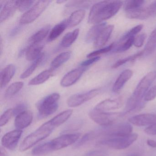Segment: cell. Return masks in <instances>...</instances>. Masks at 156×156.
Here are the masks:
<instances>
[{"mask_svg":"<svg viewBox=\"0 0 156 156\" xmlns=\"http://www.w3.org/2000/svg\"><path fill=\"white\" fill-rule=\"evenodd\" d=\"M123 4L120 1H105L94 4L90 10L88 22L99 24L115 16Z\"/></svg>","mask_w":156,"mask_h":156,"instance_id":"6da1fadb","label":"cell"},{"mask_svg":"<svg viewBox=\"0 0 156 156\" xmlns=\"http://www.w3.org/2000/svg\"><path fill=\"white\" fill-rule=\"evenodd\" d=\"M156 78V71H152L148 73L141 79L135 88L133 94L128 100L126 105V112H136L144 107L142 99L144 98L149 88Z\"/></svg>","mask_w":156,"mask_h":156,"instance_id":"7a4b0ae2","label":"cell"},{"mask_svg":"<svg viewBox=\"0 0 156 156\" xmlns=\"http://www.w3.org/2000/svg\"><path fill=\"white\" fill-rule=\"evenodd\" d=\"M56 127L57 126L52 119L45 122L23 140L20 146V150L22 152L28 150L38 142L49 136Z\"/></svg>","mask_w":156,"mask_h":156,"instance_id":"3957f363","label":"cell"},{"mask_svg":"<svg viewBox=\"0 0 156 156\" xmlns=\"http://www.w3.org/2000/svg\"><path fill=\"white\" fill-rule=\"evenodd\" d=\"M60 95L53 93L44 98L36 104L39 119L44 118L52 115L57 111L59 107Z\"/></svg>","mask_w":156,"mask_h":156,"instance_id":"277c9868","label":"cell"},{"mask_svg":"<svg viewBox=\"0 0 156 156\" xmlns=\"http://www.w3.org/2000/svg\"><path fill=\"white\" fill-rule=\"evenodd\" d=\"M138 137L137 133H132L126 136L107 138L99 141L98 144L115 150L125 149L131 146Z\"/></svg>","mask_w":156,"mask_h":156,"instance_id":"5b68a950","label":"cell"},{"mask_svg":"<svg viewBox=\"0 0 156 156\" xmlns=\"http://www.w3.org/2000/svg\"><path fill=\"white\" fill-rule=\"evenodd\" d=\"M51 1L37 2L29 10L25 12L20 19V23L28 24L37 20L50 5Z\"/></svg>","mask_w":156,"mask_h":156,"instance_id":"8992f818","label":"cell"},{"mask_svg":"<svg viewBox=\"0 0 156 156\" xmlns=\"http://www.w3.org/2000/svg\"><path fill=\"white\" fill-rule=\"evenodd\" d=\"M89 116L91 119L101 126H112L121 116V113L105 112L98 111L94 108L89 112Z\"/></svg>","mask_w":156,"mask_h":156,"instance_id":"52a82bcc","label":"cell"},{"mask_svg":"<svg viewBox=\"0 0 156 156\" xmlns=\"http://www.w3.org/2000/svg\"><path fill=\"white\" fill-rule=\"evenodd\" d=\"M81 134H65L49 141L52 152L66 147L76 142L80 138Z\"/></svg>","mask_w":156,"mask_h":156,"instance_id":"ba28073f","label":"cell"},{"mask_svg":"<svg viewBox=\"0 0 156 156\" xmlns=\"http://www.w3.org/2000/svg\"><path fill=\"white\" fill-rule=\"evenodd\" d=\"M103 129L101 133L108 138L126 136L132 134L133 127L129 123H121L115 126H109Z\"/></svg>","mask_w":156,"mask_h":156,"instance_id":"9c48e42d","label":"cell"},{"mask_svg":"<svg viewBox=\"0 0 156 156\" xmlns=\"http://www.w3.org/2000/svg\"><path fill=\"white\" fill-rule=\"evenodd\" d=\"M156 16V1L145 8L126 12V16L128 18L134 20H144Z\"/></svg>","mask_w":156,"mask_h":156,"instance_id":"30bf717a","label":"cell"},{"mask_svg":"<svg viewBox=\"0 0 156 156\" xmlns=\"http://www.w3.org/2000/svg\"><path fill=\"white\" fill-rule=\"evenodd\" d=\"M99 92L100 89L96 88L83 94L73 95L67 99V105L69 107L74 108L79 106L95 97L99 94Z\"/></svg>","mask_w":156,"mask_h":156,"instance_id":"8fae6325","label":"cell"},{"mask_svg":"<svg viewBox=\"0 0 156 156\" xmlns=\"http://www.w3.org/2000/svg\"><path fill=\"white\" fill-rule=\"evenodd\" d=\"M22 133V130L17 129L6 133L1 140L3 147L10 150H14L18 146Z\"/></svg>","mask_w":156,"mask_h":156,"instance_id":"7c38bea8","label":"cell"},{"mask_svg":"<svg viewBox=\"0 0 156 156\" xmlns=\"http://www.w3.org/2000/svg\"><path fill=\"white\" fill-rule=\"evenodd\" d=\"M87 69L86 67H80L73 69L67 73L61 80V85L63 87H68L74 84Z\"/></svg>","mask_w":156,"mask_h":156,"instance_id":"4fadbf2b","label":"cell"},{"mask_svg":"<svg viewBox=\"0 0 156 156\" xmlns=\"http://www.w3.org/2000/svg\"><path fill=\"white\" fill-rule=\"evenodd\" d=\"M129 121L137 126H150L156 123V114H140L129 118Z\"/></svg>","mask_w":156,"mask_h":156,"instance_id":"5bb4252c","label":"cell"},{"mask_svg":"<svg viewBox=\"0 0 156 156\" xmlns=\"http://www.w3.org/2000/svg\"><path fill=\"white\" fill-rule=\"evenodd\" d=\"M123 105L122 100L119 98L107 99L98 103L94 109L102 112H109L119 109Z\"/></svg>","mask_w":156,"mask_h":156,"instance_id":"9a60e30c","label":"cell"},{"mask_svg":"<svg viewBox=\"0 0 156 156\" xmlns=\"http://www.w3.org/2000/svg\"><path fill=\"white\" fill-rule=\"evenodd\" d=\"M0 22H4L14 15L16 10L18 9V1H9L3 4V7H1Z\"/></svg>","mask_w":156,"mask_h":156,"instance_id":"2e32d148","label":"cell"},{"mask_svg":"<svg viewBox=\"0 0 156 156\" xmlns=\"http://www.w3.org/2000/svg\"><path fill=\"white\" fill-rule=\"evenodd\" d=\"M33 115L32 112L26 110L16 116L14 124L16 128L22 130L29 126L33 121Z\"/></svg>","mask_w":156,"mask_h":156,"instance_id":"e0dca14e","label":"cell"},{"mask_svg":"<svg viewBox=\"0 0 156 156\" xmlns=\"http://www.w3.org/2000/svg\"><path fill=\"white\" fill-rule=\"evenodd\" d=\"M114 25H108L106 26L99 34L94 42V46L95 48H101L104 46L109 40L114 30Z\"/></svg>","mask_w":156,"mask_h":156,"instance_id":"ac0fdd59","label":"cell"},{"mask_svg":"<svg viewBox=\"0 0 156 156\" xmlns=\"http://www.w3.org/2000/svg\"><path fill=\"white\" fill-rule=\"evenodd\" d=\"M133 72L130 69H126L122 72L116 80L113 85L112 91L114 93H118L123 88L125 84L131 78Z\"/></svg>","mask_w":156,"mask_h":156,"instance_id":"d6986e66","label":"cell"},{"mask_svg":"<svg viewBox=\"0 0 156 156\" xmlns=\"http://www.w3.org/2000/svg\"><path fill=\"white\" fill-rule=\"evenodd\" d=\"M16 68L13 64L7 66L1 73L0 85L1 88L5 87L10 82L16 73Z\"/></svg>","mask_w":156,"mask_h":156,"instance_id":"ffe728a7","label":"cell"},{"mask_svg":"<svg viewBox=\"0 0 156 156\" xmlns=\"http://www.w3.org/2000/svg\"><path fill=\"white\" fill-rule=\"evenodd\" d=\"M43 44L42 43L30 44L25 50V56L29 61H35L42 54Z\"/></svg>","mask_w":156,"mask_h":156,"instance_id":"44dd1931","label":"cell"},{"mask_svg":"<svg viewBox=\"0 0 156 156\" xmlns=\"http://www.w3.org/2000/svg\"><path fill=\"white\" fill-rule=\"evenodd\" d=\"M85 15V11L82 9L73 12L69 18L66 20L67 27L73 28L77 26L83 20Z\"/></svg>","mask_w":156,"mask_h":156,"instance_id":"7402d4cb","label":"cell"},{"mask_svg":"<svg viewBox=\"0 0 156 156\" xmlns=\"http://www.w3.org/2000/svg\"><path fill=\"white\" fill-rule=\"evenodd\" d=\"M106 26L105 23H102L93 26L88 31L86 36V41L87 43L94 42L101 31Z\"/></svg>","mask_w":156,"mask_h":156,"instance_id":"603a6c76","label":"cell"},{"mask_svg":"<svg viewBox=\"0 0 156 156\" xmlns=\"http://www.w3.org/2000/svg\"><path fill=\"white\" fill-rule=\"evenodd\" d=\"M72 54L71 51L64 52L60 54L54 58L51 63L50 69L54 71L55 69L59 68L70 59Z\"/></svg>","mask_w":156,"mask_h":156,"instance_id":"cb8c5ba5","label":"cell"},{"mask_svg":"<svg viewBox=\"0 0 156 156\" xmlns=\"http://www.w3.org/2000/svg\"><path fill=\"white\" fill-rule=\"evenodd\" d=\"M51 29V26L49 25L44 26L37 32L31 36L29 40V43L31 44L40 43L48 35Z\"/></svg>","mask_w":156,"mask_h":156,"instance_id":"d4e9b609","label":"cell"},{"mask_svg":"<svg viewBox=\"0 0 156 156\" xmlns=\"http://www.w3.org/2000/svg\"><path fill=\"white\" fill-rule=\"evenodd\" d=\"M67 27L66 20L56 24L52 29L48 36V40L49 42H51L59 37Z\"/></svg>","mask_w":156,"mask_h":156,"instance_id":"484cf974","label":"cell"},{"mask_svg":"<svg viewBox=\"0 0 156 156\" xmlns=\"http://www.w3.org/2000/svg\"><path fill=\"white\" fill-rule=\"evenodd\" d=\"M53 72V71L51 69L43 71L37 76L31 79L28 85L30 86H36L43 83L51 77L52 75Z\"/></svg>","mask_w":156,"mask_h":156,"instance_id":"4316f807","label":"cell"},{"mask_svg":"<svg viewBox=\"0 0 156 156\" xmlns=\"http://www.w3.org/2000/svg\"><path fill=\"white\" fill-rule=\"evenodd\" d=\"M79 29H76L71 32L68 33L62 39L61 46L63 48L70 47L77 39L79 34Z\"/></svg>","mask_w":156,"mask_h":156,"instance_id":"83f0119b","label":"cell"},{"mask_svg":"<svg viewBox=\"0 0 156 156\" xmlns=\"http://www.w3.org/2000/svg\"><path fill=\"white\" fill-rule=\"evenodd\" d=\"M156 51V28L151 34L143 50L144 54L148 55Z\"/></svg>","mask_w":156,"mask_h":156,"instance_id":"f1b7e54d","label":"cell"},{"mask_svg":"<svg viewBox=\"0 0 156 156\" xmlns=\"http://www.w3.org/2000/svg\"><path fill=\"white\" fill-rule=\"evenodd\" d=\"M44 58V54L42 53L39 58L34 62L30 66L25 70L20 76L21 79H24L28 78L35 71V69L38 67L40 64L42 62Z\"/></svg>","mask_w":156,"mask_h":156,"instance_id":"f546056e","label":"cell"},{"mask_svg":"<svg viewBox=\"0 0 156 156\" xmlns=\"http://www.w3.org/2000/svg\"><path fill=\"white\" fill-rule=\"evenodd\" d=\"M146 1L143 0H130L125 2L124 9L126 12L136 10L143 8Z\"/></svg>","mask_w":156,"mask_h":156,"instance_id":"4dcf8cb0","label":"cell"},{"mask_svg":"<svg viewBox=\"0 0 156 156\" xmlns=\"http://www.w3.org/2000/svg\"><path fill=\"white\" fill-rule=\"evenodd\" d=\"M24 83L23 82H17L11 84L5 92V97H12L18 94L23 87Z\"/></svg>","mask_w":156,"mask_h":156,"instance_id":"1f68e13d","label":"cell"},{"mask_svg":"<svg viewBox=\"0 0 156 156\" xmlns=\"http://www.w3.org/2000/svg\"><path fill=\"white\" fill-rule=\"evenodd\" d=\"M51 152L52 151L49 142H47L36 146L33 149L32 154L35 156H41Z\"/></svg>","mask_w":156,"mask_h":156,"instance_id":"d6a6232c","label":"cell"},{"mask_svg":"<svg viewBox=\"0 0 156 156\" xmlns=\"http://www.w3.org/2000/svg\"><path fill=\"white\" fill-rule=\"evenodd\" d=\"M143 55H144V51H142L135 54L133 55L128 56V57L124 58V59H120V60H119L117 62H116L113 65V66H112V68L115 69V68H118L119 66L123 65L125 64L128 62L134 61V60L136 59L137 58L142 56Z\"/></svg>","mask_w":156,"mask_h":156,"instance_id":"836d02e7","label":"cell"},{"mask_svg":"<svg viewBox=\"0 0 156 156\" xmlns=\"http://www.w3.org/2000/svg\"><path fill=\"white\" fill-rule=\"evenodd\" d=\"M135 38V37H131L122 42L118 43L117 47L116 48V52H123L130 49L131 46L134 45Z\"/></svg>","mask_w":156,"mask_h":156,"instance_id":"e575fe53","label":"cell"},{"mask_svg":"<svg viewBox=\"0 0 156 156\" xmlns=\"http://www.w3.org/2000/svg\"><path fill=\"white\" fill-rule=\"evenodd\" d=\"M143 25L142 24H139L136 25L135 27H133V28L129 30L128 32L125 34L121 39L119 40V43L122 42L126 40H127L129 38H131V37H135V35H136L138 34L140 31L143 29Z\"/></svg>","mask_w":156,"mask_h":156,"instance_id":"d590c367","label":"cell"},{"mask_svg":"<svg viewBox=\"0 0 156 156\" xmlns=\"http://www.w3.org/2000/svg\"><path fill=\"white\" fill-rule=\"evenodd\" d=\"M114 45H115V44L113 43L111 44L110 45L107 46V47L98 49L97 51H94L90 53L89 54L87 55V57L88 58H93V57L99 56L98 55H100L106 53L112 50V49L114 48Z\"/></svg>","mask_w":156,"mask_h":156,"instance_id":"8d00e7d4","label":"cell"},{"mask_svg":"<svg viewBox=\"0 0 156 156\" xmlns=\"http://www.w3.org/2000/svg\"><path fill=\"white\" fill-rule=\"evenodd\" d=\"M14 115L13 108H9L3 113L0 118L1 127L5 126L9 121L10 119Z\"/></svg>","mask_w":156,"mask_h":156,"instance_id":"74e56055","label":"cell"},{"mask_svg":"<svg viewBox=\"0 0 156 156\" xmlns=\"http://www.w3.org/2000/svg\"><path fill=\"white\" fill-rule=\"evenodd\" d=\"M34 1H18V10L20 12H25L30 10L35 4Z\"/></svg>","mask_w":156,"mask_h":156,"instance_id":"f35d334b","label":"cell"},{"mask_svg":"<svg viewBox=\"0 0 156 156\" xmlns=\"http://www.w3.org/2000/svg\"><path fill=\"white\" fill-rule=\"evenodd\" d=\"M156 98V84L151 87L146 93L144 97L145 101H151L154 100Z\"/></svg>","mask_w":156,"mask_h":156,"instance_id":"ab89813d","label":"cell"},{"mask_svg":"<svg viewBox=\"0 0 156 156\" xmlns=\"http://www.w3.org/2000/svg\"><path fill=\"white\" fill-rule=\"evenodd\" d=\"M147 35L146 34L142 33L135 37L134 40V45L137 48L142 47L146 40Z\"/></svg>","mask_w":156,"mask_h":156,"instance_id":"60d3db41","label":"cell"},{"mask_svg":"<svg viewBox=\"0 0 156 156\" xmlns=\"http://www.w3.org/2000/svg\"><path fill=\"white\" fill-rule=\"evenodd\" d=\"M101 57L100 56L93 57V58H89L88 60L84 61L80 64V66L81 67H86L87 68L88 66H90L91 65L93 64L94 63L98 62L100 60Z\"/></svg>","mask_w":156,"mask_h":156,"instance_id":"b9f144b4","label":"cell"},{"mask_svg":"<svg viewBox=\"0 0 156 156\" xmlns=\"http://www.w3.org/2000/svg\"><path fill=\"white\" fill-rule=\"evenodd\" d=\"M91 135H92V134L90 133H87L85 134V135L82 137V138L77 142V143H76L75 147L76 148H78L83 145L86 142H87V141L89 140V139H90V137H91Z\"/></svg>","mask_w":156,"mask_h":156,"instance_id":"7bdbcfd3","label":"cell"},{"mask_svg":"<svg viewBox=\"0 0 156 156\" xmlns=\"http://www.w3.org/2000/svg\"><path fill=\"white\" fill-rule=\"evenodd\" d=\"M26 108H27V106L25 104H21L18 105L17 106L13 108L14 115H18L20 113L27 110Z\"/></svg>","mask_w":156,"mask_h":156,"instance_id":"ee69618b","label":"cell"},{"mask_svg":"<svg viewBox=\"0 0 156 156\" xmlns=\"http://www.w3.org/2000/svg\"><path fill=\"white\" fill-rule=\"evenodd\" d=\"M144 132L149 135H151V136L156 135V123L144 129Z\"/></svg>","mask_w":156,"mask_h":156,"instance_id":"f6af8a7d","label":"cell"},{"mask_svg":"<svg viewBox=\"0 0 156 156\" xmlns=\"http://www.w3.org/2000/svg\"><path fill=\"white\" fill-rule=\"evenodd\" d=\"M147 144L152 148H156V141L152 139H148L147 141Z\"/></svg>","mask_w":156,"mask_h":156,"instance_id":"bcb514c9","label":"cell"},{"mask_svg":"<svg viewBox=\"0 0 156 156\" xmlns=\"http://www.w3.org/2000/svg\"><path fill=\"white\" fill-rule=\"evenodd\" d=\"M1 156H9V154L5 148L1 147Z\"/></svg>","mask_w":156,"mask_h":156,"instance_id":"7dc6e473","label":"cell"},{"mask_svg":"<svg viewBox=\"0 0 156 156\" xmlns=\"http://www.w3.org/2000/svg\"><path fill=\"white\" fill-rule=\"evenodd\" d=\"M126 156H142L141 154L139 153H137V152H135V153H130L129 154Z\"/></svg>","mask_w":156,"mask_h":156,"instance_id":"c3c4849f","label":"cell"},{"mask_svg":"<svg viewBox=\"0 0 156 156\" xmlns=\"http://www.w3.org/2000/svg\"><path fill=\"white\" fill-rule=\"evenodd\" d=\"M66 1H57L56 2L57 3H59V4H61L62 3H63V2H65Z\"/></svg>","mask_w":156,"mask_h":156,"instance_id":"681fc988","label":"cell"}]
</instances>
